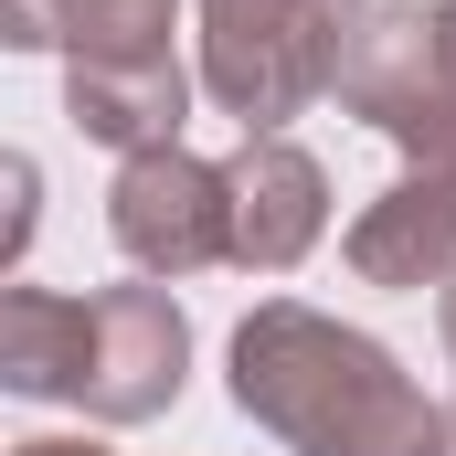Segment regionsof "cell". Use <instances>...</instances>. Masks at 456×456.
Masks as SVG:
<instances>
[{
	"instance_id": "4",
	"label": "cell",
	"mask_w": 456,
	"mask_h": 456,
	"mask_svg": "<svg viewBox=\"0 0 456 456\" xmlns=\"http://www.w3.org/2000/svg\"><path fill=\"white\" fill-rule=\"evenodd\" d=\"M340 107L361 127H382L414 170H456V53L436 0H371V21L340 64Z\"/></svg>"
},
{
	"instance_id": "13",
	"label": "cell",
	"mask_w": 456,
	"mask_h": 456,
	"mask_svg": "<svg viewBox=\"0 0 456 456\" xmlns=\"http://www.w3.org/2000/svg\"><path fill=\"white\" fill-rule=\"evenodd\" d=\"M446 414H456V403H446Z\"/></svg>"
},
{
	"instance_id": "9",
	"label": "cell",
	"mask_w": 456,
	"mask_h": 456,
	"mask_svg": "<svg viewBox=\"0 0 456 456\" xmlns=\"http://www.w3.org/2000/svg\"><path fill=\"white\" fill-rule=\"evenodd\" d=\"M181 0H0V43L11 53H64V64H127V53H170Z\"/></svg>"
},
{
	"instance_id": "5",
	"label": "cell",
	"mask_w": 456,
	"mask_h": 456,
	"mask_svg": "<svg viewBox=\"0 0 456 456\" xmlns=\"http://www.w3.org/2000/svg\"><path fill=\"white\" fill-rule=\"evenodd\" d=\"M107 233H117V255H127L149 287H181V276H202V265H233V181H224V159H191V149H138V159H117Z\"/></svg>"
},
{
	"instance_id": "6",
	"label": "cell",
	"mask_w": 456,
	"mask_h": 456,
	"mask_svg": "<svg viewBox=\"0 0 456 456\" xmlns=\"http://www.w3.org/2000/svg\"><path fill=\"white\" fill-rule=\"evenodd\" d=\"M224 181H233V265H244V276H287V265L330 233V170H319L287 127L244 138L224 159Z\"/></svg>"
},
{
	"instance_id": "3",
	"label": "cell",
	"mask_w": 456,
	"mask_h": 456,
	"mask_svg": "<svg viewBox=\"0 0 456 456\" xmlns=\"http://www.w3.org/2000/svg\"><path fill=\"white\" fill-rule=\"evenodd\" d=\"M191 11H202V96L244 138L340 96V64L371 21V0H191Z\"/></svg>"
},
{
	"instance_id": "12",
	"label": "cell",
	"mask_w": 456,
	"mask_h": 456,
	"mask_svg": "<svg viewBox=\"0 0 456 456\" xmlns=\"http://www.w3.org/2000/svg\"><path fill=\"white\" fill-rule=\"evenodd\" d=\"M436 21H446V53H456V0H436Z\"/></svg>"
},
{
	"instance_id": "7",
	"label": "cell",
	"mask_w": 456,
	"mask_h": 456,
	"mask_svg": "<svg viewBox=\"0 0 456 456\" xmlns=\"http://www.w3.org/2000/svg\"><path fill=\"white\" fill-rule=\"evenodd\" d=\"M340 255L361 287H446L456 276V170H403L340 233Z\"/></svg>"
},
{
	"instance_id": "1",
	"label": "cell",
	"mask_w": 456,
	"mask_h": 456,
	"mask_svg": "<svg viewBox=\"0 0 456 456\" xmlns=\"http://www.w3.org/2000/svg\"><path fill=\"white\" fill-rule=\"evenodd\" d=\"M233 414L265 425L287 456H456V414L330 308L265 297L233 330Z\"/></svg>"
},
{
	"instance_id": "2",
	"label": "cell",
	"mask_w": 456,
	"mask_h": 456,
	"mask_svg": "<svg viewBox=\"0 0 456 456\" xmlns=\"http://www.w3.org/2000/svg\"><path fill=\"white\" fill-rule=\"evenodd\" d=\"M0 382L21 403H75L96 425H149L191 382V319L170 287H11L0 297Z\"/></svg>"
},
{
	"instance_id": "10",
	"label": "cell",
	"mask_w": 456,
	"mask_h": 456,
	"mask_svg": "<svg viewBox=\"0 0 456 456\" xmlns=\"http://www.w3.org/2000/svg\"><path fill=\"white\" fill-rule=\"evenodd\" d=\"M11 456H107V446H86V436H21Z\"/></svg>"
},
{
	"instance_id": "8",
	"label": "cell",
	"mask_w": 456,
	"mask_h": 456,
	"mask_svg": "<svg viewBox=\"0 0 456 456\" xmlns=\"http://www.w3.org/2000/svg\"><path fill=\"white\" fill-rule=\"evenodd\" d=\"M64 117L138 159V149H181V117H191V75L181 53H127V64H64Z\"/></svg>"
},
{
	"instance_id": "11",
	"label": "cell",
	"mask_w": 456,
	"mask_h": 456,
	"mask_svg": "<svg viewBox=\"0 0 456 456\" xmlns=\"http://www.w3.org/2000/svg\"><path fill=\"white\" fill-rule=\"evenodd\" d=\"M436 330H446V361H456V276L436 287Z\"/></svg>"
}]
</instances>
